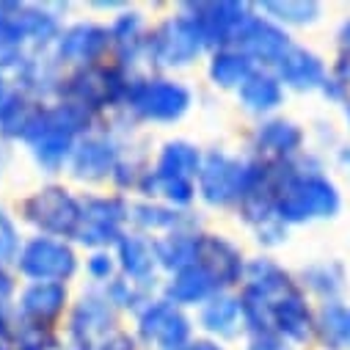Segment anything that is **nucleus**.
<instances>
[{
    "instance_id": "nucleus-1",
    "label": "nucleus",
    "mask_w": 350,
    "mask_h": 350,
    "mask_svg": "<svg viewBox=\"0 0 350 350\" xmlns=\"http://www.w3.org/2000/svg\"><path fill=\"white\" fill-rule=\"evenodd\" d=\"M339 210V193L317 171L287 174L279 185L276 213L287 224H304L312 218H331Z\"/></svg>"
},
{
    "instance_id": "nucleus-2",
    "label": "nucleus",
    "mask_w": 350,
    "mask_h": 350,
    "mask_svg": "<svg viewBox=\"0 0 350 350\" xmlns=\"http://www.w3.org/2000/svg\"><path fill=\"white\" fill-rule=\"evenodd\" d=\"M262 174H265L262 165H240L224 154H210L202 168L199 185L210 204H229L232 199L243 196Z\"/></svg>"
},
{
    "instance_id": "nucleus-3",
    "label": "nucleus",
    "mask_w": 350,
    "mask_h": 350,
    "mask_svg": "<svg viewBox=\"0 0 350 350\" xmlns=\"http://www.w3.org/2000/svg\"><path fill=\"white\" fill-rule=\"evenodd\" d=\"M127 100L135 113L144 119H157V122H171L180 119L191 103V94L183 89L180 83H168V80H146L135 83L127 92Z\"/></svg>"
},
{
    "instance_id": "nucleus-4",
    "label": "nucleus",
    "mask_w": 350,
    "mask_h": 350,
    "mask_svg": "<svg viewBox=\"0 0 350 350\" xmlns=\"http://www.w3.org/2000/svg\"><path fill=\"white\" fill-rule=\"evenodd\" d=\"M25 215H28L31 224L42 226L44 232H53V234H77L83 210L77 207V202L66 191L47 188V191H42V193H36L33 199L25 202Z\"/></svg>"
},
{
    "instance_id": "nucleus-5",
    "label": "nucleus",
    "mask_w": 350,
    "mask_h": 350,
    "mask_svg": "<svg viewBox=\"0 0 350 350\" xmlns=\"http://www.w3.org/2000/svg\"><path fill=\"white\" fill-rule=\"evenodd\" d=\"M20 271L31 279H66L75 271V254L64 243L36 237L20 254Z\"/></svg>"
},
{
    "instance_id": "nucleus-6",
    "label": "nucleus",
    "mask_w": 350,
    "mask_h": 350,
    "mask_svg": "<svg viewBox=\"0 0 350 350\" xmlns=\"http://www.w3.org/2000/svg\"><path fill=\"white\" fill-rule=\"evenodd\" d=\"M204 44L207 42L193 20H174L154 33L149 50L160 64H188L202 53Z\"/></svg>"
},
{
    "instance_id": "nucleus-7",
    "label": "nucleus",
    "mask_w": 350,
    "mask_h": 350,
    "mask_svg": "<svg viewBox=\"0 0 350 350\" xmlns=\"http://www.w3.org/2000/svg\"><path fill=\"white\" fill-rule=\"evenodd\" d=\"M188 320L171 304H154L141 317V334L157 342L163 350H180L188 339Z\"/></svg>"
},
{
    "instance_id": "nucleus-8",
    "label": "nucleus",
    "mask_w": 350,
    "mask_h": 350,
    "mask_svg": "<svg viewBox=\"0 0 350 350\" xmlns=\"http://www.w3.org/2000/svg\"><path fill=\"white\" fill-rule=\"evenodd\" d=\"M237 44L243 47V55H248V58L276 61V64L290 50V42H287V33L284 31H279L271 23L254 20V17H248L243 23V28L237 31Z\"/></svg>"
},
{
    "instance_id": "nucleus-9",
    "label": "nucleus",
    "mask_w": 350,
    "mask_h": 350,
    "mask_svg": "<svg viewBox=\"0 0 350 350\" xmlns=\"http://www.w3.org/2000/svg\"><path fill=\"white\" fill-rule=\"evenodd\" d=\"M124 204L116 199H92L83 210V226L77 229L80 240L89 245L108 243L119 234V224L124 221Z\"/></svg>"
},
{
    "instance_id": "nucleus-10",
    "label": "nucleus",
    "mask_w": 350,
    "mask_h": 350,
    "mask_svg": "<svg viewBox=\"0 0 350 350\" xmlns=\"http://www.w3.org/2000/svg\"><path fill=\"white\" fill-rule=\"evenodd\" d=\"M196 17H191L204 42H226L229 36H237V31L243 28L245 17V6L240 3H199L193 6Z\"/></svg>"
},
{
    "instance_id": "nucleus-11",
    "label": "nucleus",
    "mask_w": 350,
    "mask_h": 350,
    "mask_svg": "<svg viewBox=\"0 0 350 350\" xmlns=\"http://www.w3.org/2000/svg\"><path fill=\"white\" fill-rule=\"evenodd\" d=\"M196 265H202L218 284H232L240 279L243 265L240 254L221 237H199L196 240Z\"/></svg>"
},
{
    "instance_id": "nucleus-12",
    "label": "nucleus",
    "mask_w": 350,
    "mask_h": 350,
    "mask_svg": "<svg viewBox=\"0 0 350 350\" xmlns=\"http://www.w3.org/2000/svg\"><path fill=\"white\" fill-rule=\"evenodd\" d=\"M276 66H279V77L290 83L293 89H317V85L325 83L323 61L304 47H290Z\"/></svg>"
},
{
    "instance_id": "nucleus-13",
    "label": "nucleus",
    "mask_w": 350,
    "mask_h": 350,
    "mask_svg": "<svg viewBox=\"0 0 350 350\" xmlns=\"http://www.w3.org/2000/svg\"><path fill=\"white\" fill-rule=\"evenodd\" d=\"M273 325L290 339H306L312 334V312L301 293H287L273 304Z\"/></svg>"
},
{
    "instance_id": "nucleus-14",
    "label": "nucleus",
    "mask_w": 350,
    "mask_h": 350,
    "mask_svg": "<svg viewBox=\"0 0 350 350\" xmlns=\"http://www.w3.org/2000/svg\"><path fill=\"white\" fill-rule=\"evenodd\" d=\"M105 44H108V31L94 25H77L61 36L58 53L61 58H69V61H89L100 55Z\"/></svg>"
},
{
    "instance_id": "nucleus-15",
    "label": "nucleus",
    "mask_w": 350,
    "mask_h": 350,
    "mask_svg": "<svg viewBox=\"0 0 350 350\" xmlns=\"http://www.w3.org/2000/svg\"><path fill=\"white\" fill-rule=\"evenodd\" d=\"M113 157H116V149L111 141L105 138H89L83 141L75 152V174L77 177H89V180H97V177H105L113 165Z\"/></svg>"
},
{
    "instance_id": "nucleus-16",
    "label": "nucleus",
    "mask_w": 350,
    "mask_h": 350,
    "mask_svg": "<svg viewBox=\"0 0 350 350\" xmlns=\"http://www.w3.org/2000/svg\"><path fill=\"white\" fill-rule=\"evenodd\" d=\"M215 287H218V282L202 265H191V268H185V271L177 273L174 284L168 287V295L177 301V304H196V301L207 298Z\"/></svg>"
},
{
    "instance_id": "nucleus-17",
    "label": "nucleus",
    "mask_w": 350,
    "mask_h": 350,
    "mask_svg": "<svg viewBox=\"0 0 350 350\" xmlns=\"http://www.w3.org/2000/svg\"><path fill=\"white\" fill-rule=\"evenodd\" d=\"M64 287L61 284H50V282H42V284H33L25 295H23V312L25 317L42 323V320H50L61 312L64 306Z\"/></svg>"
},
{
    "instance_id": "nucleus-18",
    "label": "nucleus",
    "mask_w": 350,
    "mask_h": 350,
    "mask_svg": "<svg viewBox=\"0 0 350 350\" xmlns=\"http://www.w3.org/2000/svg\"><path fill=\"white\" fill-rule=\"evenodd\" d=\"M317 331L331 350H350V306L325 304L317 320Z\"/></svg>"
},
{
    "instance_id": "nucleus-19",
    "label": "nucleus",
    "mask_w": 350,
    "mask_h": 350,
    "mask_svg": "<svg viewBox=\"0 0 350 350\" xmlns=\"http://www.w3.org/2000/svg\"><path fill=\"white\" fill-rule=\"evenodd\" d=\"M69 94L77 97V105H103L105 100H113V83H111V75L108 72H97V69H89V72H80L69 80Z\"/></svg>"
},
{
    "instance_id": "nucleus-20",
    "label": "nucleus",
    "mask_w": 350,
    "mask_h": 350,
    "mask_svg": "<svg viewBox=\"0 0 350 350\" xmlns=\"http://www.w3.org/2000/svg\"><path fill=\"white\" fill-rule=\"evenodd\" d=\"M199 171V152L188 144H168L160 154L157 177L163 180H188Z\"/></svg>"
},
{
    "instance_id": "nucleus-21",
    "label": "nucleus",
    "mask_w": 350,
    "mask_h": 350,
    "mask_svg": "<svg viewBox=\"0 0 350 350\" xmlns=\"http://www.w3.org/2000/svg\"><path fill=\"white\" fill-rule=\"evenodd\" d=\"M240 100L251 111H271L282 103V85L268 75H251L240 85Z\"/></svg>"
},
{
    "instance_id": "nucleus-22",
    "label": "nucleus",
    "mask_w": 350,
    "mask_h": 350,
    "mask_svg": "<svg viewBox=\"0 0 350 350\" xmlns=\"http://www.w3.org/2000/svg\"><path fill=\"white\" fill-rule=\"evenodd\" d=\"M248 287L256 290L259 295H265V298L293 293V284H290L287 273H282L273 262H265V259L254 262V265L248 268Z\"/></svg>"
},
{
    "instance_id": "nucleus-23",
    "label": "nucleus",
    "mask_w": 350,
    "mask_h": 350,
    "mask_svg": "<svg viewBox=\"0 0 350 350\" xmlns=\"http://www.w3.org/2000/svg\"><path fill=\"white\" fill-rule=\"evenodd\" d=\"M259 146L276 152V154H290L301 146V130L293 122H268L256 135Z\"/></svg>"
},
{
    "instance_id": "nucleus-24",
    "label": "nucleus",
    "mask_w": 350,
    "mask_h": 350,
    "mask_svg": "<svg viewBox=\"0 0 350 350\" xmlns=\"http://www.w3.org/2000/svg\"><path fill=\"white\" fill-rule=\"evenodd\" d=\"M157 259L163 262L165 268H191L196 262V240L188 237V234H174V237H165L157 243Z\"/></svg>"
},
{
    "instance_id": "nucleus-25",
    "label": "nucleus",
    "mask_w": 350,
    "mask_h": 350,
    "mask_svg": "<svg viewBox=\"0 0 350 350\" xmlns=\"http://www.w3.org/2000/svg\"><path fill=\"white\" fill-rule=\"evenodd\" d=\"M210 75L218 85H237V83H245L251 77V61L243 53H229L226 50V53H218L213 58Z\"/></svg>"
},
{
    "instance_id": "nucleus-26",
    "label": "nucleus",
    "mask_w": 350,
    "mask_h": 350,
    "mask_svg": "<svg viewBox=\"0 0 350 350\" xmlns=\"http://www.w3.org/2000/svg\"><path fill=\"white\" fill-rule=\"evenodd\" d=\"M119 256H122V265L130 276L135 279H146L152 273V265H154V259H152V251L144 240L138 237H124L119 243Z\"/></svg>"
},
{
    "instance_id": "nucleus-27",
    "label": "nucleus",
    "mask_w": 350,
    "mask_h": 350,
    "mask_svg": "<svg viewBox=\"0 0 350 350\" xmlns=\"http://www.w3.org/2000/svg\"><path fill=\"white\" fill-rule=\"evenodd\" d=\"M237 317H240V304L232 301V298H215L204 312H202V323L215 331V334H234V325H237Z\"/></svg>"
},
{
    "instance_id": "nucleus-28",
    "label": "nucleus",
    "mask_w": 350,
    "mask_h": 350,
    "mask_svg": "<svg viewBox=\"0 0 350 350\" xmlns=\"http://www.w3.org/2000/svg\"><path fill=\"white\" fill-rule=\"evenodd\" d=\"M108 325V309L100 306V301H83L75 317V334L83 336L85 342H92L97 334H103Z\"/></svg>"
},
{
    "instance_id": "nucleus-29",
    "label": "nucleus",
    "mask_w": 350,
    "mask_h": 350,
    "mask_svg": "<svg viewBox=\"0 0 350 350\" xmlns=\"http://www.w3.org/2000/svg\"><path fill=\"white\" fill-rule=\"evenodd\" d=\"M265 12L284 23H312L320 14V6L312 0H284V3H265Z\"/></svg>"
},
{
    "instance_id": "nucleus-30",
    "label": "nucleus",
    "mask_w": 350,
    "mask_h": 350,
    "mask_svg": "<svg viewBox=\"0 0 350 350\" xmlns=\"http://www.w3.org/2000/svg\"><path fill=\"white\" fill-rule=\"evenodd\" d=\"M17 20H20L23 33H25V36H33V39H39V42L55 36V31H58L55 20H53L50 14H44V12H17Z\"/></svg>"
},
{
    "instance_id": "nucleus-31",
    "label": "nucleus",
    "mask_w": 350,
    "mask_h": 350,
    "mask_svg": "<svg viewBox=\"0 0 350 350\" xmlns=\"http://www.w3.org/2000/svg\"><path fill=\"white\" fill-rule=\"evenodd\" d=\"M306 276H309V284L323 295H336L342 290V273L336 265H317Z\"/></svg>"
},
{
    "instance_id": "nucleus-32",
    "label": "nucleus",
    "mask_w": 350,
    "mask_h": 350,
    "mask_svg": "<svg viewBox=\"0 0 350 350\" xmlns=\"http://www.w3.org/2000/svg\"><path fill=\"white\" fill-rule=\"evenodd\" d=\"M135 221H138V224H144V226L160 229V226H171V224H177V213L163 210V207L141 204V207H135Z\"/></svg>"
},
{
    "instance_id": "nucleus-33",
    "label": "nucleus",
    "mask_w": 350,
    "mask_h": 350,
    "mask_svg": "<svg viewBox=\"0 0 350 350\" xmlns=\"http://www.w3.org/2000/svg\"><path fill=\"white\" fill-rule=\"evenodd\" d=\"M154 185H160V188H163V193H165L168 199L180 202V204L191 202V196H193V188H191V183H188V180H163V177H157V180L152 183V188H154Z\"/></svg>"
},
{
    "instance_id": "nucleus-34",
    "label": "nucleus",
    "mask_w": 350,
    "mask_h": 350,
    "mask_svg": "<svg viewBox=\"0 0 350 350\" xmlns=\"http://www.w3.org/2000/svg\"><path fill=\"white\" fill-rule=\"evenodd\" d=\"M17 251V232H14V224L0 213V262L3 259H12V254Z\"/></svg>"
},
{
    "instance_id": "nucleus-35",
    "label": "nucleus",
    "mask_w": 350,
    "mask_h": 350,
    "mask_svg": "<svg viewBox=\"0 0 350 350\" xmlns=\"http://www.w3.org/2000/svg\"><path fill=\"white\" fill-rule=\"evenodd\" d=\"M248 350H290L279 336H273V334H259L254 342H251V347Z\"/></svg>"
},
{
    "instance_id": "nucleus-36",
    "label": "nucleus",
    "mask_w": 350,
    "mask_h": 350,
    "mask_svg": "<svg viewBox=\"0 0 350 350\" xmlns=\"http://www.w3.org/2000/svg\"><path fill=\"white\" fill-rule=\"evenodd\" d=\"M20 345H23V350H44V347H42V331H39V328H28V331L23 334Z\"/></svg>"
},
{
    "instance_id": "nucleus-37",
    "label": "nucleus",
    "mask_w": 350,
    "mask_h": 350,
    "mask_svg": "<svg viewBox=\"0 0 350 350\" xmlns=\"http://www.w3.org/2000/svg\"><path fill=\"white\" fill-rule=\"evenodd\" d=\"M97 350H133V342H130L124 334H116V336H111L105 345H100Z\"/></svg>"
},
{
    "instance_id": "nucleus-38",
    "label": "nucleus",
    "mask_w": 350,
    "mask_h": 350,
    "mask_svg": "<svg viewBox=\"0 0 350 350\" xmlns=\"http://www.w3.org/2000/svg\"><path fill=\"white\" fill-rule=\"evenodd\" d=\"M89 268H92L94 276H108V273H111V259H108V256H94V259L89 262Z\"/></svg>"
},
{
    "instance_id": "nucleus-39",
    "label": "nucleus",
    "mask_w": 350,
    "mask_h": 350,
    "mask_svg": "<svg viewBox=\"0 0 350 350\" xmlns=\"http://www.w3.org/2000/svg\"><path fill=\"white\" fill-rule=\"evenodd\" d=\"M9 293H12V282H9V276H6V273H0V301H6V298H9Z\"/></svg>"
},
{
    "instance_id": "nucleus-40",
    "label": "nucleus",
    "mask_w": 350,
    "mask_h": 350,
    "mask_svg": "<svg viewBox=\"0 0 350 350\" xmlns=\"http://www.w3.org/2000/svg\"><path fill=\"white\" fill-rule=\"evenodd\" d=\"M339 42H342L345 50H350V20L342 25V31H339Z\"/></svg>"
},
{
    "instance_id": "nucleus-41",
    "label": "nucleus",
    "mask_w": 350,
    "mask_h": 350,
    "mask_svg": "<svg viewBox=\"0 0 350 350\" xmlns=\"http://www.w3.org/2000/svg\"><path fill=\"white\" fill-rule=\"evenodd\" d=\"M12 100H14V97H12L9 92H6V85H3V83H0V113H3V111H6V105H9Z\"/></svg>"
},
{
    "instance_id": "nucleus-42",
    "label": "nucleus",
    "mask_w": 350,
    "mask_h": 350,
    "mask_svg": "<svg viewBox=\"0 0 350 350\" xmlns=\"http://www.w3.org/2000/svg\"><path fill=\"white\" fill-rule=\"evenodd\" d=\"M185 350H221V347H215V345H210V342H196V345H191V347H185Z\"/></svg>"
},
{
    "instance_id": "nucleus-43",
    "label": "nucleus",
    "mask_w": 350,
    "mask_h": 350,
    "mask_svg": "<svg viewBox=\"0 0 350 350\" xmlns=\"http://www.w3.org/2000/svg\"><path fill=\"white\" fill-rule=\"evenodd\" d=\"M3 334H6V323H3V320H0V336H3Z\"/></svg>"
},
{
    "instance_id": "nucleus-44",
    "label": "nucleus",
    "mask_w": 350,
    "mask_h": 350,
    "mask_svg": "<svg viewBox=\"0 0 350 350\" xmlns=\"http://www.w3.org/2000/svg\"><path fill=\"white\" fill-rule=\"evenodd\" d=\"M342 160H345V163H350V152H345V154H342Z\"/></svg>"
},
{
    "instance_id": "nucleus-45",
    "label": "nucleus",
    "mask_w": 350,
    "mask_h": 350,
    "mask_svg": "<svg viewBox=\"0 0 350 350\" xmlns=\"http://www.w3.org/2000/svg\"><path fill=\"white\" fill-rule=\"evenodd\" d=\"M347 122H350V105H347Z\"/></svg>"
},
{
    "instance_id": "nucleus-46",
    "label": "nucleus",
    "mask_w": 350,
    "mask_h": 350,
    "mask_svg": "<svg viewBox=\"0 0 350 350\" xmlns=\"http://www.w3.org/2000/svg\"><path fill=\"white\" fill-rule=\"evenodd\" d=\"M0 350H3V347H0Z\"/></svg>"
}]
</instances>
